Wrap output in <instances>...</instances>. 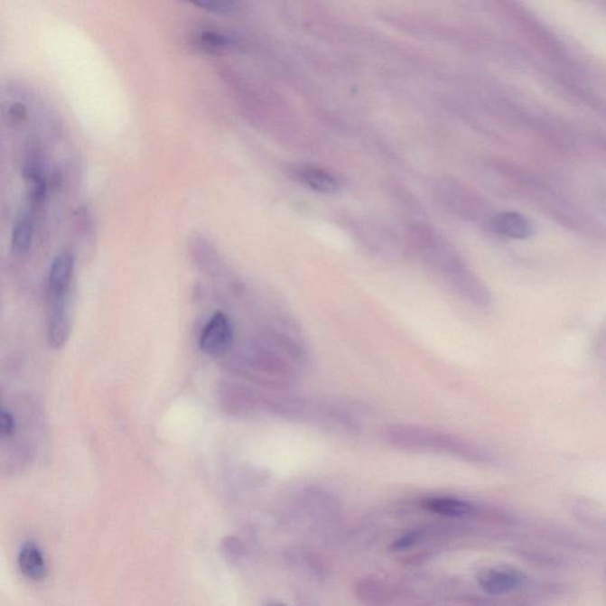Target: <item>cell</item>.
Listing matches in <instances>:
<instances>
[{
    "mask_svg": "<svg viewBox=\"0 0 606 606\" xmlns=\"http://www.w3.org/2000/svg\"><path fill=\"white\" fill-rule=\"evenodd\" d=\"M356 593L358 598L368 606L387 605L391 597L387 586L372 578H364L358 582Z\"/></svg>",
    "mask_w": 606,
    "mask_h": 606,
    "instance_id": "cell-10",
    "label": "cell"
},
{
    "mask_svg": "<svg viewBox=\"0 0 606 606\" xmlns=\"http://www.w3.org/2000/svg\"><path fill=\"white\" fill-rule=\"evenodd\" d=\"M74 274V257L70 253L60 254L55 257L49 272V297L51 303L66 300Z\"/></svg>",
    "mask_w": 606,
    "mask_h": 606,
    "instance_id": "cell-3",
    "label": "cell"
},
{
    "mask_svg": "<svg viewBox=\"0 0 606 606\" xmlns=\"http://www.w3.org/2000/svg\"><path fill=\"white\" fill-rule=\"evenodd\" d=\"M14 432H16V421H14V415L3 409L2 415H0V433H2V438L13 437Z\"/></svg>",
    "mask_w": 606,
    "mask_h": 606,
    "instance_id": "cell-15",
    "label": "cell"
},
{
    "mask_svg": "<svg viewBox=\"0 0 606 606\" xmlns=\"http://www.w3.org/2000/svg\"><path fill=\"white\" fill-rule=\"evenodd\" d=\"M381 437L385 443L403 452L436 453L466 460H479L483 455L476 445L462 437L422 425L387 424L381 429Z\"/></svg>",
    "mask_w": 606,
    "mask_h": 606,
    "instance_id": "cell-1",
    "label": "cell"
},
{
    "mask_svg": "<svg viewBox=\"0 0 606 606\" xmlns=\"http://www.w3.org/2000/svg\"><path fill=\"white\" fill-rule=\"evenodd\" d=\"M263 606H287L284 603H281V601H266V603L263 604Z\"/></svg>",
    "mask_w": 606,
    "mask_h": 606,
    "instance_id": "cell-18",
    "label": "cell"
},
{
    "mask_svg": "<svg viewBox=\"0 0 606 606\" xmlns=\"http://www.w3.org/2000/svg\"><path fill=\"white\" fill-rule=\"evenodd\" d=\"M194 5L201 7V9L209 11L213 14H227L234 10L238 5L235 2H207V3H193Z\"/></svg>",
    "mask_w": 606,
    "mask_h": 606,
    "instance_id": "cell-14",
    "label": "cell"
},
{
    "mask_svg": "<svg viewBox=\"0 0 606 606\" xmlns=\"http://www.w3.org/2000/svg\"><path fill=\"white\" fill-rule=\"evenodd\" d=\"M26 108L23 104H13L10 106L9 112H7V117H9V122L11 125H21L26 120Z\"/></svg>",
    "mask_w": 606,
    "mask_h": 606,
    "instance_id": "cell-16",
    "label": "cell"
},
{
    "mask_svg": "<svg viewBox=\"0 0 606 606\" xmlns=\"http://www.w3.org/2000/svg\"><path fill=\"white\" fill-rule=\"evenodd\" d=\"M424 536V529H413V531L399 536L398 539L392 544V548H394L395 551L407 550V548L416 546L417 544L421 543Z\"/></svg>",
    "mask_w": 606,
    "mask_h": 606,
    "instance_id": "cell-13",
    "label": "cell"
},
{
    "mask_svg": "<svg viewBox=\"0 0 606 606\" xmlns=\"http://www.w3.org/2000/svg\"><path fill=\"white\" fill-rule=\"evenodd\" d=\"M201 49L210 52L226 51L234 45L231 37L216 32H204L198 37Z\"/></svg>",
    "mask_w": 606,
    "mask_h": 606,
    "instance_id": "cell-12",
    "label": "cell"
},
{
    "mask_svg": "<svg viewBox=\"0 0 606 606\" xmlns=\"http://www.w3.org/2000/svg\"><path fill=\"white\" fill-rule=\"evenodd\" d=\"M423 508L449 517H462L474 512V506L461 499L434 497L423 501Z\"/></svg>",
    "mask_w": 606,
    "mask_h": 606,
    "instance_id": "cell-8",
    "label": "cell"
},
{
    "mask_svg": "<svg viewBox=\"0 0 606 606\" xmlns=\"http://www.w3.org/2000/svg\"><path fill=\"white\" fill-rule=\"evenodd\" d=\"M226 551L228 555L238 556L242 552V545L236 537H228L226 540Z\"/></svg>",
    "mask_w": 606,
    "mask_h": 606,
    "instance_id": "cell-17",
    "label": "cell"
},
{
    "mask_svg": "<svg viewBox=\"0 0 606 606\" xmlns=\"http://www.w3.org/2000/svg\"><path fill=\"white\" fill-rule=\"evenodd\" d=\"M491 228L497 234L513 239H527L535 235L532 220L521 213L501 212L491 220Z\"/></svg>",
    "mask_w": 606,
    "mask_h": 606,
    "instance_id": "cell-4",
    "label": "cell"
},
{
    "mask_svg": "<svg viewBox=\"0 0 606 606\" xmlns=\"http://www.w3.org/2000/svg\"><path fill=\"white\" fill-rule=\"evenodd\" d=\"M299 178L301 182L315 192L333 194L339 191L337 179L326 171L315 169V167H306L301 170Z\"/></svg>",
    "mask_w": 606,
    "mask_h": 606,
    "instance_id": "cell-11",
    "label": "cell"
},
{
    "mask_svg": "<svg viewBox=\"0 0 606 606\" xmlns=\"http://www.w3.org/2000/svg\"><path fill=\"white\" fill-rule=\"evenodd\" d=\"M19 570L30 581H42L45 577V563L40 548L33 543H26L19 552Z\"/></svg>",
    "mask_w": 606,
    "mask_h": 606,
    "instance_id": "cell-7",
    "label": "cell"
},
{
    "mask_svg": "<svg viewBox=\"0 0 606 606\" xmlns=\"http://www.w3.org/2000/svg\"><path fill=\"white\" fill-rule=\"evenodd\" d=\"M480 586L491 596H502L520 584L519 575L506 569H485L478 575Z\"/></svg>",
    "mask_w": 606,
    "mask_h": 606,
    "instance_id": "cell-5",
    "label": "cell"
},
{
    "mask_svg": "<svg viewBox=\"0 0 606 606\" xmlns=\"http://www.w3.org/2000/svg\"><path fill=\"white\" fill-rule=\"evenodd\" d=\"M234 340L230 320L222 312H217L201 331L200 346L209 356H222Z\"/></svg>",
    "mask_w": 606,
    "mask_h": 606,
    "instance_id": "cell-2",
    "label": "cell"
},
{
    "mask_svg": "<svg viewBox=\"0 0 606 606\" xmlns=\"http://www.w3.org/2000/svg\"><path fill=\"white\" fill-rule=\"evenodd\" d=\"M33 242V222L29 212L22 213L14 223L11 249L16 256L22 257L29 254Z\"/></svg>",
    "mask_w": 606,
    "mask_h": 606,
    "instance_id": "cell-9",
    "label": "cell"
},
{
    "mask_svg": "<svg viewBox=\"0 0 606 606\" xmlns=\"http://www.w3.org/2000/svg\"><path fill=\"white\" fill-rule=\"evenodd\" d=\"M70 322L66 311V300L51 303V315L49 320V344L53 349H61L70 337Z\"/></svg>",
    "mask_w": 606,
    "mask_h": 606,
    "instance_id": "cell-6",
    "label": "cell"
}]
</instances>
